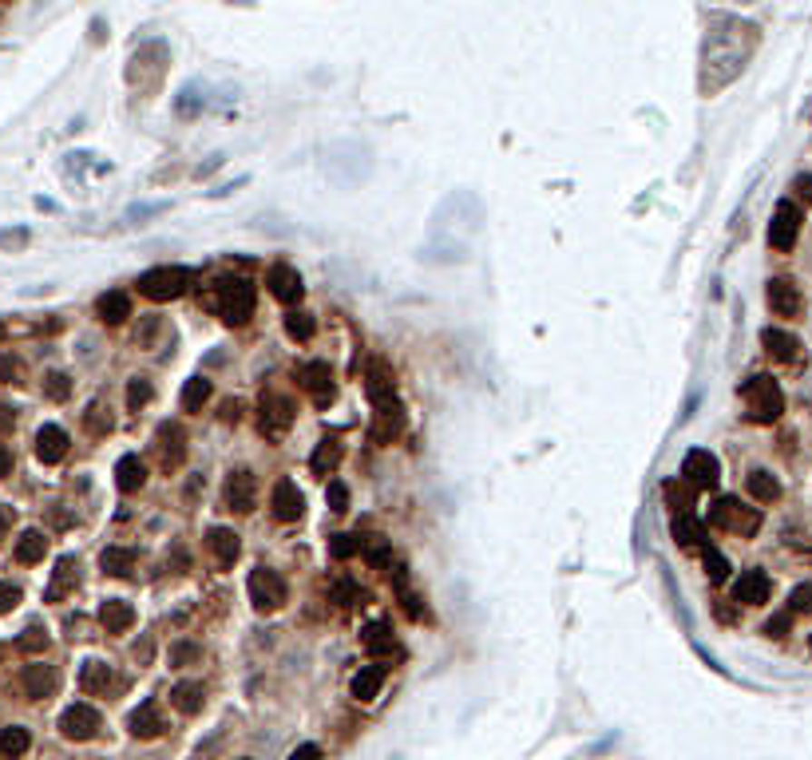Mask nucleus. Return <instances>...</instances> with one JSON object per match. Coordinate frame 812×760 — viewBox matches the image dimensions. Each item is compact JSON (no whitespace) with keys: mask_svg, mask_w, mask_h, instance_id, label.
Returning a JSON list of instances; mask_svg holds the SVG:
<instances>
[{"mask_svg":"<svg viewBox=\"0 0 812 760\" xmlns=\"http://www.w3.org/2000/svg\"><path fill=\"white\" fill-rule=\"evenodd\" d=\"M757 48V28L745 24V20H733V16H713L709 20V32H706V48H701V83L718 72V88L729 80H738L745 72Z\"/></svg>","mask_w":812,"mask_h":760,"instance_id":"obj_1","label":"nucleus"},{"mask_svg":"<svg viewBox=\"0 0 812 760\" xmlns=\"http://www.w3.org/2000/svg\"><path fill=\"white\" fill-rule=\"evenodd\" d=\"M741 400H745V408H749L753 424H773L785 412V393L773 376H749L741 385Z\"/></svg>","mask_w":812,"mask_h":760,"instance_id":"obj_2","label":"nucleus"},{"mask_svg":"<svg viewBox=\"0 0 812 760\" xmlns=\"http://www.w3.org/2000/svg\"><path fill=\"white\" fill-rule=\"evenodd\" d=\"M709 523L718 531H729V535L749 539V535L761 531V512L749 507V503H741L738 495H725V499H718V503L709 507Z\"/></svg>","mask_w":812,"mask_h":760,"instance_id":"obj_3","label":"nucleus"},{"mask_svg":"<svg viewBox=\"0 0 812 760\" xmlns=\"http://www.w3.org/2000/svg\"><path fill=\"white\" fill-rule=\"evenodd\" d=\"M191 281H194V269L187 266H155L139 278V293L151 301H175L191 289Z\"/></svg>","mask_w":812,"mask_h":760,"instance_id":"obj_4","label":"nucleus"},{"mask_svg":"<svg viewBox=\"0 0 812 760\" xmlns=\"http://www.w3.org/2000/svg\"><path fill=\"white\" fill-rule=\"evenodd\" d=\"M214 309H219V317L226 325H242L254 313V286L242 278L222 281L219 293H214Z\"/></svg>","mask_w":812,"mask_h":760,"instance_id":"obj_5","label":"nucleus"},{"mask_svg":"<svg viewBox=\"0 0 812 760\" xmlns=\"http://www.w3.org/2000/svg\"><path fill=\"white\" fill-rule=\"evenodd\" d=\"M246 590H250V602L258 614H274L281 602H286V582H281V574H274L269 567H258L250 570V582H246Z\"/></svg>","mask_w":812,"mask_h":760,"instance_id":"obj_6","label":"nucleus"},{"mask_svg":"<svg viewBox=\"0 0 812 760\" xmlns=\"http://www.w3.org/2000/svg\"><path fill=\"white\" fill-rule=\"evenodd\" d=\"M155 452H159V468L162 472H179L187 463V432L179 420H162L155 432Z\"/></svg>","mask_w":812,"mask_h":760,"instance_id":"obj_7","label":"nucleus"},{"mask_svg":"<svg viewBox=\"0 0 812 760\" xmlns=\"http://www.w3.org/2000/svg\"><path fill=\"white\" fill-rule=\"evenodd\" d=\"M289 424H294V400L269 388L262 396V404H258V428H262L266 436H281Z\"/></svg>","mask_w":812,"mask_h":760,"instance_id":"obj_8","label":"nucleus"},{"mask_svg":"<svg viewBox=\"0 0 812 760\" xmlns=\"http://www.w3.org/2000/svg\"><path fill=\"white\" fill-rule=\"evenodd\" d=\"M718 455L706 452V448H694L686 452V460H681V480H686L694 492H706V487H718Z\"/></svg>","mask_w":812,"mask_h":760,"instance_id":"obj_9","label":"nucleus"},{"mask_svg":"<svg viewBox=\"0 0 812 760\" xmlns=\"http://www.w3.org/2000/svg\"><path fill=\"white\" fill-rule=\"evenodd\" d=\"M800 238V206L797 202H777L773 222H768V246L773 249H793Z\"/></svg>","mask_w":812,"mask_h":760,"instance_id":"obj_10","label":"nucleus"},{"mask_svg":"<svg viewBox=\"0 0 812 760\" xmlns=\"http://www.w3.org/2000/svg\"><path fill=\"white\" fill-rule=\"evenodd\" d=\"M103 729V716H100V709H92V705H68L64 709V716H60V733L68 736V741H92L95 733Z\"/></svg>","mask_w":812,"mask_h":760,"instance_id":"obj_11","label":"nucleus"},{"mask_svg":"<svg viewBox=\"0 0 812 760\" xmlns=\"http://www.w3.org/2000/svg\"><path fill=\"white\" fill-rule=\"evenodd\" d=\"M301 388L313 396V404L318 408H329L333 404V396H338V380H333V368L329 365H321V361H313V365H301Z\"/></svg>","mask_w":812,"mask_h":760,"instance_id":"obj_12","label":"nucleus"},{"mask_svg":"<svg viewBox=\"0 0 812 760\" xmlns=\"http://www.w3.org/2000/svg\"><path fill=\"white\" fill-rule=\"evenodd\" d=\"M254 487H258V480H254L250 468H234L230 475H226V487H222L226 507L238 512V515H246L254 507Z\"/></svg>","mask_w":812,"mask_h":760,"instance_id":"obj_13","label":"nucleus"},{"mask_svg":"<svg viewBox=\"0 0 812 760\" xmlns=\"http://www.w3.org/2000/svg\"><path fill=\"white\" fill-rule=\"evenodd\" d=\"M377 404V416H373V440L377 443H388L405 432V412H400V400L396 396H385V400H373Z\"/></svg>","mask_w":812,"mask_h":760,"instance_id":"obj_14","label":"nucleus"},{"mask_svg":"<svg viewBox=\"0 0 812 760\" xmlns=\"http://www.w3.org/2000/svg\"><path fill=\"white\" fill-rule=\"evenodd\" d=\"M765 297H768V309H773L777 317H797V313L805 309V297H800L797 281H788V278H773V281H768Z\"/></svg>","mask_w":812,"mask_h":760,"instance_id":"obj_15","label":"nucleus"},{"mask_svg":"<svg viewBox=\"0 0 812 760\" xmlns=\"http://www.w3.org/2000/svg\"><path fill=\"white\" fill-rule=\"evenodd\" d=\"M269 503H274V519H281V523H294L306 512V495H301V487L294 480H278Z\"/></svg>","mask_w":812,"mask_h":760,"instance_id":"obj_16","label":"nucleus"},{"mask_svg":"<svg viewBox=\"0 0 812 760\" xmlns=\"http://www.w3.org/2000/svg\"><path fill=\"white\" fill-rule=\"evenodd\" d=\"M56 669L44 666V661H36V666H24V673H20V689H24L28 701H44L56 693Z\"/></svg>","mask_w":812,"mask_h":760,"instance_id":"obj_17","label":"nucleus"},{"mask_svg":"<svg viewBox=\"0 0 812 760\" xmlns=\"http://www.w3.org/2000/svg\"><path fill=\"white\" fill-rule=\"evenodd\" d=\"M768 594H773V579H768L765 570H745L738 582H733V599H738L741 606H761L768 602Z\"/></svg>","mask_w":812,"mask_h":760,"instance_id":"obj_18","label":"nucleus"},{"mask_svg":"<svg viewBox=\"0 0 812 760\" xmlns=\"http://www.w3.org/2000/svg\"><path fill=\"white\" fill-rule=\"evenodd\" d=\"M266 286H269V293H274L278 301H286V306H298L301 293H306V286H301V278H298V269H289V266H269Z\"/></svg>","mask_w":812,"mask_h":760,"instance_id":"obj_19","label":"nucleus"},{"mask_svg":"<svg viewBox=\"0 0 812 760\" xmlns=\"http://www.w3.org/2000/svg\"><path fill=\"white\" fill-rule=\"evenodd\" d=\"M80 689L92 693V697H107V693L119 689V677L107 661H88V666L80 669Z\"/></svg>","mask_w":812,"mask_h":760,"instance_id":"obj_20","label":"nucleus"},{"mask_svg":"<svg viewBox=\"0 0 812 760\" xmlns=\"http://www.w3.org/2000/svg\"><path fill=\"white\" fill-rule=\"evenodd\" d=\"M365 649L377 658V661H400V642L393 638V626L388 622H373L369 629H365Z\"/></svg>","mask_w":812,"mask_h":760,"instance_id":"obj_21","label":"nucleus"},{"mask_svg":"<svg viewBox=\"0 0 812 760\" xmlns=\"http://www.w3.org/2000/svg\"><path fill=\"white\" fill-rule=\"evenodd\" d=\"M127 729H132V736H139V741H155V736L167 733V721H162V713L155 709V701H143L127 716Z\"/></svg>","mask_w":812,"mask_h":760,"instance_id":"obj_22","label":"nucleus"},{"mask_svg":"<svg viewBox=\"0 0 812 760\" xmlns=\"http://www.w3.org/2000/svg\"><path fill=\"white\" fill-rule=\"evenodd\" d=\"M207 542H210V555H214V562H219V570H230L234 562H238L242 539H238L230 527H210L207 531Z\"/></svg>","mask_w":812,"mask_h":760,"instance_id":"obj_23","label":"nucleus"},{"mask_svg":"<svg viewBox=\"0 0 812 760\" xmlns=\"http://www.w3.org/2000/svg\"><path fill=\"white\" fill-rule=\"evenodd\" d=\"M761 345H765V353L773 356L777 365H793L797 356H800V341L793 333H785V329H765L761 333Z\"/></svg>","mask_w":812,"mask_h":760,"instance_id":"obj_24","label":"nucleus"},{"mask_svg":"<svg viewBox=\"0 0 812 760\" xmlns=\"http://www.w3.org/2000/svg\"><path fill=\"white\" fill-rule=\"evenodd\" d=\"M36 455L44 463H60L68 455V432L56 428V424H44L36 432Z\"/></svg>","mask_w":812,"mask_h":760,"instance_id":"obj_25","label":"nucleus"},{"mask_svg":"<svg viewBox=\"0 0 812 760\" xmlns=\"http://www.w3.org/2000/svg\"><path fill=\"white\" fill-rule=\"evenodd\" d=\"M95 313H100L103 325H123L132 317V297L123 289H107L100 301H95Z\"/></svg>","mask_w":812,"mask_h":760,"instance_id":"obj_26","label":"nucleus"},{"mask_svg":"<svg viewBox=\"0 0 812 760\" xmlns=\"http://www.w3.org/2000/svg\"><path fill=\"white\" fill-rule=\"evenodd\" d=\"M115 483H119V492H139V487L147 483V463L139 460V455H123L119 460V468H115Z\"/></svg>","mask_w":812,"mask_h":760,"instance_id":"obj_27","label":"nucleus"},{"mask_svg":"<svg viewBox=\"0 0 812 760\" xmlns=\"http://www.w3.org/2000/svg\"><path fill=\"white\" fill-rule=\"evenodd\" d=\"M745 487H749V495H753V503H777L781 499V480H777L773 472H749V480H745Z\"/></svg>","mask_w":812,"mask_h":760,"instance_id":"obj_28","label":"nucleus"},{"mask_svg":"<svg viewBox=\"0 0 812 760\" xmlns=\"http://www.w3.org/2000/svg\"><path fill=\"white\" fill-rule=\"evenodd\" d=\"M381 686H385V666H381V661H373V666H365L361 673H357L349 689H353L357 701H373L377 693H381Z\"/></svg>","mask_w":812,"mask_h":760,"instance_id":"obj_29","label":"nucleus"},{"mask_svg":"<svg viewBox=\"0 0 812 760\" xmlns=\"http://www.w3.org/2000/svg\"><path fill=\"white\" fill-rule=\"evenodd\" d=\"M132 622H135V610L127 602L112 599V602L100 606V626L107 629V634H123V629H132Z\"/></svg>","mask_w":812,"mask_h":760,"instance_id":"obj_30","label":"nucleus"},{"mask_svg":"<svg viewBox=\"0 0 812 760\" xmlns=\"http://www.w3.org/2000/svg\"><path fill=\"white\" fill-rule=\"evenodd\" d=\"M674 539H678L681 551H701V547H706V527H701L698 519L686 512V515L674 519Z\"/></svg>","mask_w":812,"mask_h":760,"instance_id":"obj_31","label":"nucleus"},{"mask_svg":"<svg viewBox=\"0 0 812 760\" xmlns=\"http://www.w3.org/2000/svg\"><path fill=\"white\" fill-rule=\"evenodd\" d=\"M75 582H80V562H75L72 555H68V559H60V562H56V574H52V586H48V602H60Z\"/></svg>","mask_w":812,"mask_h":760,"instance_id":"obj_32","label":"nucleus"},{"mask_svg":"<svg viewBox=\"0 0 812 760\" xmlns=\"http://www.w3.org/2000/svg\"><path fill=\"white\" fill-rule=\"evenodd\" d=\"M100 567H103V574H112V579H127V574L135 570V551L107 547L103 555H100Z\"/></svg>","mask_w":812,"mask_h":760,"instance_id":"obj_33","label":"nucleus"},{"mask_svg":"<svg viewBox=\"0 0 812 760\" xmlns=\"http://www.w3.org/2000/svg\"><path fill=\"white\" fill-rule=\"evenodd\" d=\"M48 555V539L40 535V531H24L16 542V562H24V567H32V562H40Z\"/></svg>","mask_w":812,"mask_h":760,"instance_id":"obj_34","label":"nucleus"},{"mask_svg":"<svg viewBox=\"0 0 812 760\" xmlns=\"http://www.w3.org/2000/svg\"><path fill=\"white\" fill-rule=\"evenodd\" d=\"M28 745H32V736H28V729H20V725H8V729L0 733V753H5L8 760L24 756Z\"/></svg>","mask_w":812,"mask_h":760,"instance_id":"obj_35","label":"nucleus"},{"mask_svg":"<svg viewBox=\"0 0 812 760\" xmlns=\"http://www.w3.org/2000/svg\"><path fill=\"white\" fill-rule=\"evenodd\" d=\"M207 400H210V380L207 376L187 380V388H182V412H202Z\"/></svg>","mask_w":812,"mask_h":760,"instance_id":"obj_36","label":"nucleus"},{"mask_svg":"<svg viewBox=\"0 0 812 760\" xmlns=\"http://www.w3.org/2000/svg\"><path fill=\"white\" fill-rule=\"evenodd\" d=\"M338 460H341V443L338 440H321L318 443V452H313V475H329L333 468H338Z\"/></svg>","mask_w":812,"mask_h":760,"instance_id":"obj_37","label":"nucleus"},{"mask_svg":"<svg viewBox=\"0 0 812 760\" xmlns=\"http://www.w3.org/2000/svg\"><path fill=\"white\" fill-rule=\"evenodd\" d=\"M171 697H175L179 713H199L202 709V686H199V681H179Z\"/></svg>","mask_w":812,"mask_h":760,"instance_id":"obj_38","label":"nucleus"},{"mask_svg":"<svg viewBox=\"0 0 812 760\" xmlns=\"http://www.w3.org/2000/svg\"><path fill=\"white\" fill-rule=\"evenodd\" d=\"M16 649H20V654H44V649H48V629L40 622H32L24 634L16 638Z\"/></svg>","mask_w":812,"mask_h":760,"instance_id":"obj_39","label":"nucleus"},{"mask_svg":"<svg viewBox=\"0 0 812 760\" xmlns=\"http://www.w3.org/2000/svg\"><path fill=\"white\" fill-rule=\"evenodd\" d=\"M662 492H666V499H670V507H674V512H678V515H686V512H690V507H694V487H690V483H666V487H662Z\"/></svg>","mask_w":812,"mask_h":760,"instance_id":"obj_40","label":"nucleus"},{"mask_svg":"<svg viewBox=\"0 0 812 760\" xmlns=\"http://www.w3.org/2000/svg\"><path fill=\"white\" fill-rule=\"evenodd\" d=\"M313 329H318L313 313H301V309H298V313H289V317H286V333L294 336V341H309Z\"/></svg>","mask_w":812,"mask_h":760,"instance_id":"obj_41","label":"nucleus"},{"mask_svg":"<svg viewBox=\"0 0 812 760\" xmlns=\"http://www.w3.org/2000/svg\"><path fill=\"white\" fill-rule=\"evenodd\" d=\"M361 551L373 567H385L388 562V539L385 535H361Z\"/></svg>","mask_w":812,"mask_h":760,"instance_id":"obj_42","label":"nucleus"},{"mask_svg":"<svg viewBox=\"0 0 812 760\" xmlns=\"http://www.w3.org/2000/svg\"><path fill=\"white\" fill-rule=\"evenodd\" d=\"M701 559H706L709 579H718V582H721V579H729V570H733V567H729V559H725L718 547H709V542H706V547H701Z\"/></svg>","mask_w":812,"mask_h":760,"instance_id":"obj_43","label":"nucleus"},{"mask_svg":"<svg viewBox=\"0 0 812 760\" xmlns=\"http://www.w3.org/2000/svg\"><path fill=\"white\" fill-rule=\"evenodd\" d=\"M396 599H400V606H405L413 618H425V606H420V599L413 594V586H408V579H405V570H396Z\"/></svg>","mask_w":812,"mask_h":760,"instance_id":"obj_44","label":"nucleus"},{"mask_svg":"<svg viewBox=\"0 0 812 760\" xmlns=\"http://www.w3.org/2000/svg\"><path fill=\"white\" fill-rule=\"evenodd\" d=\"M788 614H793V618L812 614V582H800L797 590L788 594Z\"/></svg>","mask_w":812,"mask_h":760,"instance_id":"obj_45","label":"nucleus"},{"mask_svg":"<svg viewBox=\"0 0 812 760\" xmlns=\"http://www.w3.org/2000/svg\"><path fill=\"white\" fill-rule=\"evenodd\" d=\"M202 658V646L199 642H187V638H182V642H175V649H171V666H179V669H187L191 661H199Z\"/></svg>","mask_w":812,"mask_h":760,"instance_id":"obj_46","label":"nucleus"},{"mask_svg":"<svg viewBox=\"0 0 812 760\" xmlns=\"http://www.w3.org/2000/svg\"><path fill=\"white\" fill-rule=\"evenodd\" d=\"M44 396H48V400H68V396H72V380H68V373H48V376H44Z\"/></svg>","mask_w":812,"mask_h":760,"instance_id":"obj_47","label":"nucleus"},{"mask_svg":"<svg viewBox=\"0 0 812 760\" xmlns=\"http://www.w3.org/2000/svg\"><path fill=\"white\" fill-rule=\"evenodd\" d=\"M329 551H333L338 559H353L357 551H361V535H345V531H341V535H333V539H329Z\"/></svg>","mask_w":812,"mask_h":760,"instance_id":"obj_48","label":"nucleus"},{"mask_svg":"<svg viewBox=\"0 0 812 760\" xmlns=\"http://www.w3.org/2000/svg\"><path fill=\"white\" fill-rule=\"evenodd\" d=\"M147 400H151V380H143V376H135V380H132V385H127V404H132V408L139 412V408H143V404H147Z\"/></svg>","mask_w":812,"mask_h":760,"instance_id":"obj_49","label":"nucleus"},{"mask_svg":"<svg viewBox=\"0 0 812 760\" xmlns=\"http://www.w3.org/2000/svg\"><path fill=\"white\" fill-rule=\"evenodd\" d=\"M83 428H88L92 436H103V432L112 428V416H103V408H88V416H83Z\"/></svg>","mask_w":812,"mask_h":760,"instance_id":"obj_50","label":"nucleus"},{"mask_svg":"<svg viewBox=\"0 0 812 760\" xmlns=\"http://www.w3.org/2000/svg\"><path fill=\"white\" fill-rule=\"evenodd\" d=\"M20 376H24V365L16 361V356H0V380H8V385H20Z\"/></svg>","mask_w":812,"mask_h":760,"instance_id":"obj_51","label":"nucleus"},{"mask_svg":"<svg viewBox=\"0 0 812 760\" xmlns=\"http://www.w3.org/2000/svg\"><path fill=\"white\" fill-rule=\"evenodd\" d=\"M16 602H20V586H13V582H0V614L16 610Z\"/></svg>","mask_w":812,"mask_h":760,"instance_id":"obj_52","label":"nucleus"},{"mask_svg":"<svg viewBox=\"0 0 812 760\" xmlns=\"http://www.w3.org/2000/svg\"><path fill=\"white\" fill-rule=\"evenodd\" d=\"M329 507H333V512H349V487L329 483Z\"/></svg>","mask_w":812,"mask_h":760,"instance_id":"obj_53","label":"nucleus"},{"mask_svg":"<svg viewBox=\"0 0 812 760\" xmlns=\"http://www.w3.org/2000/svg\"><path fill=\"white\" fill-rule=\"evenodd\" d=\"M788 626H793V614L785 610V614H777L773 622H765V634H768V638H785V629H788Z\"/></svg>","mask_w":812,"mask_h":760,"instance_id":"obj_54","label":"nucleus"},{"mask_svg":"<svg viewBox=\"0 0 812 760\" xmlns=\"http://www.w3.org/2000/svg\"><path fill=\"white\" fill-rule=\"evenodd\" d=\"M793 194H797V202H812V175H797L793 179Z\"/></svg>","mask_w":812,"mask_h":760,"instance_id":"obj_55","label":"nucleus"},{"mask_svg":"<svg viewBox=\"0 0 812 760\" xmlns=\"http://www.w3.org/2000/svg\"><path fill=\"white\" fill-rule=\"evenodd\" d=\"M155 333H159V317H147L143 325H139V333H135V336H139V345H147Z\"/></svg>","mask_w":812,"mask_h":760,"instance_id":"obj_56","label":"nucleus"},{"mask_svg":"<svg viewBox=\"0 0 812 760\" xmlns=\"http://www.w3.org/2000/svg\"><path fill=\"white\" fill-rule=\"evenodd\" d=\"M289 760H321V748L318 745H301V748H294V756Z\"/></svg>","mask_w":812,"mask_h":760,"instance_id":"obj_57","label":"nucleus"},{"mask_svg":"<svg viewBox=\"0 0 812 760\" xmlns=\"http://www.w3.org/2000/svg\"><path fill=\"white\" fill-rule=\"evenodd\" d=\"M8 472H13V452H8L5 443H0V480H5Z\"/></svg>","mask_w":812,"mask_h":760,"instance_id":"obj_58","label":"nucleus"},{"mask_svg":"<svg viewBox=\"0 0 812 760\" xmlns=\"http://www.w3.org/2000/svg\"><path fill=\"white\" fill-rule=\"evenodd\" d=\"M238 408H242L238 400H226V404H222V420H226V424H234V420H238Z\"/></svg>","mask_w":812,"mask_h":760,"instance_id":"obj_59","label":"nucleus"},{"mask_svg":"<svg viewBox=\"0 0 812 760\" xmlns=\"http://www.w3.org/2000/svg\"><path fill=\"white\" fill-rule=\"evenodd\" d=\"M13 424H16V412L13 408H0V432H8Z\"/></svg>","mask_w":812,"mask_h":760,"instance_id":"obj_60","label":"nucleus"},{"mask_svg":"<svg viewBox=\"0 0 812 760\" xmlns=\"http://www.w3.org/2000/svg\"><path fill=\"white\" fill-rule=\"evenodd\" d=\"M151 649H155V642H151V638H143V642L135 646V658H139V661H147V658H151Z\"/></svg>","mask_w":812,"mask_h":760,"instance_id":"obj_61","label":"nucleus"},{"mask_svg":"<svg viewBox=\"0 0 812 760\" xmlns=\"http://www.w3.org/2000/svg\"><path fill=\"white\" fill-rule=\"evenodd\" d=\"M8 527H13V512H8V507H0V539L8 535Z\"/></svg>","mask_w":812,"mask_h":760,"instance_id":"obj_62","label":"nucleus"},{"mask_svg":"<svg viewBox=\"0 0 812 760\" xmlns=\"http://www.w3.org/2000/svg\"><path fill=\"white\" fill-rule=\"evenodd\" d=\"M0 658H5V646H0Z\"/></svg>","mask_w":812,"mask_h":760,"instance_id":"obj_63","label":"nucleus"},{"mask_svg":"<svg viewBox=\"0 0 812 760\" xmlns=\"http://www.w3.org/2000/svg\"><path fill=\"white\" fill-rule=\"evenodd\" d=\"M808 646H812V642H808Z\"/></svg>","mask_w":812,"mask_h":760,"instance_id":"obj_64","label":"nucleus"}]
</instances>
